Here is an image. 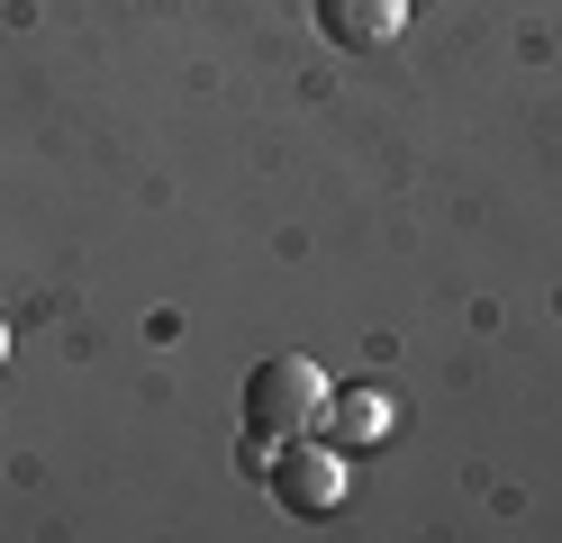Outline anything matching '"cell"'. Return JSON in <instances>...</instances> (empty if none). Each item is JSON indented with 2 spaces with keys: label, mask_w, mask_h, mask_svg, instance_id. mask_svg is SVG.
<instances>
[{
  "label": "cell",
  "mask_w": 562,
  "mask_h": 543,
  "mask_svg": "<svg viewBox=\"0 0 562 543\" xmlns=\"http://www.w3.org/2000/svg\"><path fill=\"white\" fill-rule=\"evenodd\" d=\"M318 398H327V372L308 353H272L245 372V434L255 444H291V434L318 417Z\"/></svg>",
  "instance_id": "1"
},
{
  "label": "cell",
  "mask_w": 562,
  "mask_h": 543,
  "mask_svg": "<svg viewBox=\"0 0 562 543\" xmlns=\"http://www.w3.org/2000/svg\"><path fill=\"white\" fill-rule=\"evenodd\" d=\"M263 480H272V498L291 507V517H327V507L345 498V453L336 444H281L263 462Z\"/></svg>",
  "instance_id": "2"
},
{
  "label": "cell",
  "mask_w": 562,
  "mask_h": 543,
  "mask_svg": "<svg viewBox=\"0 0 562 543\" xmlns=\"http://www.w3.org/2000/svg\"><path fill=\"white\" fill-rule=\"evenodd\" d=\"M408 19V0H318V36L327 46H391Z\"/></svg>",
  "instance_id": "3"
},
{
  "label": "cell",
  "mask_w": 562,
  "mask_h": 543,
  "mask_svg": "<svg viewBox=\"0 0 562 543\" xmlns=\"http://www.w3.org/2000/svg\"><path fill=\"white\" fill-rule=\"evenodd\" d=\"M318 417L336 426V453H355V444H381V426H391V408H381L372 389H327V398H318Z\"/></svg>",
  "instance_id": "4"
},
{
  "label": "cell",
  "mask_w": 562,
  "mask_h": 543,
  "mask_svg": "<svg viewBox=\"0 0 562 543\" xmlns=\"http://www.w3.org/2000/svg\"><path fill=\"white\" fill-rule=\"evenodd\" d=\"M0 362H10V326H0Z\"/></svg>",
  "instance_id": "5"
}]
</instances>
